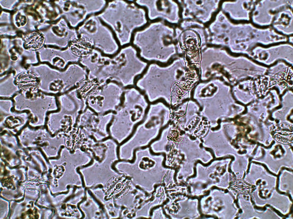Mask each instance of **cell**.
<instances>
[{"instance_id": "3957f363", "label": "cell", "mask_w": 293, "mask_h": 219, "mask_svg": "<svg viewBox=\"0 0 293 219\" xmlns=\"http://www.w3.org/2000/svg\"><path fill=\"white\" fill-rule=\"evenodd\" d=\"M275 134L284 137L293 135V126L288 123H281L275 128Z\"/></svg>"}, {"instance_id": "277c9868", "label": "cell", "mask_w": 293, "mask_h": 219, "mask_svg": "<svg viewBox=\"0 0 293 219\" xmlns=\"http://www.w3.org/2000/svg\"><path fill=\"white\" fill-rule=\"evenodd\" d=\"M198 37L195 35L188 34L183 39V46L184 48L189 50H193L198 48Z\"/></svg>"}, {"instance_id": "7a4b0ae2", "label": "cell", "mask_w": 293, "mask_h": 219, "mask_svg": "<svg viewBox=\"0 0 293 219\" xmlns=\"http://www.w3.org/2000/svg\"><path fill=\"white\" fill-rule=\"evenodd\" d=\"M92 42L89 39L80 38L74 40L72 43L71 48L75 53L79 55L88 54L92 48Z\"/></svg>"}, {"instance_id": "6da1fadb", "label": "cell", "mask_w": 293, "mask_h": 219, "mask_svg": "<svg viewBox=\"0 0 293 219\" xmlns=\"http://www.w3.org/2000/svg\"><path fill=\"white\" fill-rule=\"evenodd\" d=\"M18 86L24 90L36 89L39 84V78L33 73L24 72L19 75L16 80Z\"/></svg>"}]
</instances>
